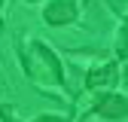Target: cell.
I'll return each instance as SVG.
<instances>
[{"mask_svg":"<svg viewBox=\"0 0 128 122\" xmlns=\"http://www.w3.org/2000/svg\"><path fill=\"white\" fill-rule=\"evenodd\" d=\"M24 67L30 73V80L37 82V88L49 92V95L61 98L64 95V76H61V61L58 55L49 49V46H43L40 40H30L28 43V52H24Z\"/></svg>","mask_w":128,"mask_h":122,"instance_id":"obj_1","label":"cell"},{"mask_svg":"<svg viewBox=\"0 0 128 122\" xmlns=\"http://www.w3.org/2000/svg\"><path fill=\"white\" fill-rule=\"evenodd\" d=\"M116 80H119V70H116V64L113 61H98L94 67H88V73H86V88L88 92H101V88H113L116 86Z\"/></svg>","mask_w":128,"mask_h":122,"instance_id":"obj_2","label":"cell"},{"mask_svg":"<svg viewBox=\"0 0 128 122\" xmlns=\"http://www.w3.org/2000/svg\"><path fill=\"white\" fill-rule=\"evenodd\" d=\"M92 116L94 119H125L128 116V98L107 92V95L94 98V113Z\"/></svg>","mask_w":128,"mask_h":122,"instance_id":"obj_3","label":"cell"},{"mask_svg":"<svg viewBox=\"0 0 128 122\" xmlns=\"http://www.w3.org/2000/svg\"><path fill=\"white\" fill-rule=\"evenodd\" d=\"M43 18H46V24H55V28L70 24L76 18V3L73 0H52V3L43 9Z\"/></svg>","mask_w":128,"mask_h":122,"instance_id":"obj_4","label":"cell"},{"mask_svg":"<svg viewBox=\"0 0 128 122\" xmlns=\"http://www.w3.org/2000/svg\"><path fill=\"white\" fill-rule=\"evenodd\" d=\"M125 15H128V12H125ZM119 55L128 58V22H125V28L119 30Z\"/></svg>","mask_w":128,"mask_h":122,"instance_id":"obj_5","label":"cell"},{"mask_svg":"<svg viewBox=\"0 0 128 122\" xmlns=\"http://www.w3.org/2000/svg\"><path fill=\"white\" fill-rule=\"evenodd\" d=\"M3 3H6V0H0V9H3Z\"/></svg>","mask_w":128,"mask_h":122,"instance_id":"obj_6","label":"cell"},{"mask_svg":"<svg viewBox=\"0 0 128 122\" xmlns=\"http://www.w3.org/2000/svg\"><path fill=\"white\" fill-rule=\"evenodd\" d=\"M28 3H37V0H28Z\"/></svg>","mask_w":128,"mask_h":122,"instance_id":"obj_7","label":"cell"}]
</instances>
